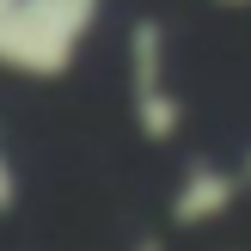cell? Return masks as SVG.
Listing matches in <instances>:
<instances>
[{
	"instance_id": "1",
	"label": "cell",
	"mask_w": 251,
	"mask_h": 251,
	"mask_svg": "<svg viewBox=\"0 0 251 251\" xmlns=\"http://www.w3.org/2000/svg\"><path fill=\"white\" fill-rule=\"evenodd\" d=\"M104 0H19L0 43V68L25 80H61L80 61V43L92 37Z\"/></svg>"
},
{
	"instance_id": "2",
	"label": "cell",
	"mask_w": 251,
	"mask_h": 251,
	"mask_svg": "<svg viewBox=\"0 0 251 251\" xmlns=\"http://www.w3.org/2000/svg\"><path fill=\"white\" fill-rule=\"evenodd\" d=\"M129 110L147 141H172L184 129V98L172 86V49L159 19H135L129 31Z\"/></svg>"
},
{
	"instance_id": "3",
	"label": "cell",
	"mask_w": 251,
	"mask_h": 251,
	"mask_svg": "<svg viewBox=\"0 0 251 251\" xmlns=\"http://www.w3.org/2000/svg\"><path fill=\"white\" fill-rule=\"evenodd\" d=\"M239 190H245V172H227L215 159H190L178 190H172V221L178 227H208L239 202Z\"/></svg>"
},
{
	"instance_id": "4",
	"label": "cell",
	"mask_w": 251,
	"mask_h": 251,
	"mask_svg": "<svg viewBox=\"0 0 251 251\" xmlns=\"http://www.w3.org/2000/svg\"><path fill=\"white\" fill-rule=\"evenodd\" d=\"M19 202V172H12V159H6V147H0V215Z\"/></svg>"
},
{
	"instance_id": "5",
	"label": "cell",
	"mask_w": 251,
	"mask_h": 251,
	"mask_svg": "<svg viewBox=\"0 0 251 251\" xmlns=\"http://www.w3.org/2000/svg\"><path fill=\"white\" fill-rule=\"evenodd\" d=\"M12 12H19V0H0V43H6V25H12Z\"/></svg>"
},
{
	"instance_id": "6",
	"label": "cell",
	"mask_w": 251,
	"mask_h": 251,
	"mask_svg": "<svg viewBox=\"0 0 251 251\" xmlns=\"http://www.w3.org/2000/svg\"><path fill=\"white\" fill-rule=\"evenodd\" d=\"M239 172H245V184H251V147H245V166H239Z\"/></svg>"
},
{
	"instance_id": "7",
	"label": "cell",
	"mask_w": 251,
	"mask_h": 251,
	"mask_svg": "<svg viewBox=\"0 0 251 251\" xmlns=\"http://www.w3.org/2000/svg\"><path fill=\"white\" fill-rule=\"evenodd\" d=\"M221 6H251V0H221Z\"/></svg>"
}]
</instances>
